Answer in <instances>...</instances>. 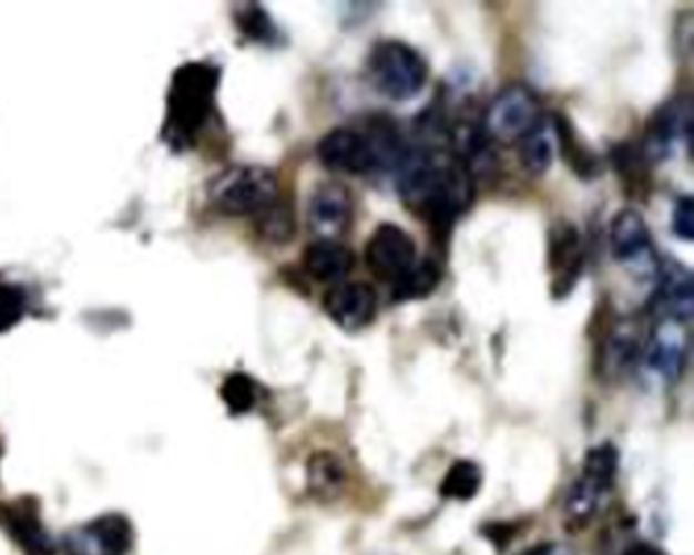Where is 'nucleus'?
Returning a JSON list of instances; mask_svg holds the SVG:
<instances>
[{
    "label": "nucleus",
    "instance_id": "nucleus-1",
    "mask_svg": "<svg viewBox=\"0 0 694 555\" xmlns=\"http://www.w3.org/2000/svg\"><path fill=\"white\" fill-rule=\"evenodd\" d=\"M396 173L404 206L447 247L452 226L474 199L472 173L450 151L428 147H408Z\"/></svg>",
    "mask_w": 694,
    "mask_h": 555
},
{
    "label": "nucleus",
    "instance_id": "nucleus-2",
    "mask_svg": "<svg viewBox=\"0 0 694 555\" xmlns=\"http://www.w3.org/2000/svg\"><path fill=\"white\" fill-rule=\"evenodd\" d=\"M221 68L208 62H187L172 74L165 94L162 141L174 153H190L214 116Z\"/></svg>",
    "mask_w": 694,
    "mask_h": 555
},
{
    "label": "nucleus",
    "instance_id": "nucleus-3",
    "mask_svg": "<svg viewBox=\"0 0 694 555\" xmlns=\"http://www.w3.org/2000/svg\"><path fill=\"white\" fill-rule=\"evenodd\" d=\"M279 198L282 194L275 173L261 165L226 167L208 184L212 206L233 218H257Z\"/></svg>",
    "mask_w": 694,
    "mask_h": 555
},
{
    "label": "nucleus",
    "instance_id": "nucleus-4",
    "mask_svg": "<svg viewBox=\"0 0 694 555\" xmlns=\"http://www.w3.org/2000/svg\"><path fill=\"white\" fill-rule=\"evenodd\" d=\"M367 80L385 99L404 102L422 92L428 80V63L408 43L384 39L372 45L367 58Z\"/></svg>",
    "mask_w": 694,
    "mask_h": 555
},
{
    "label": "nucleus",
    "instance_id": "nucleus-5",
    "mask_svg": "<svg viewBox=\"0 0 694 555\" xmlns=\"http://www.w3.org/2000/svg\"><path fill=\"white\" fill-rule=\"evenodd\" d=\"M542 99L528 84L513 82L501 88L484 111L483 133L491 143L513 145L542 121Z\"/></svg>",
    "mask_w": 694,
    "mask_h": 555
},
{
    "label": "nucleus",
    "instance_id": "nucleus-6",
    "mask_svg": "<svg viewBox=\"0 0 694 555\" xmlns=\"http://www.w3.org/2000/svg\"><path fill=\"white\" fill-rule=\"evenodd\" d=\"M620 470V454L618 448L605 442L595 445L586 452L583 469L572 482L567 499H564V511L567 517L576 523H586L603 505L605 496L613 491V484L618 479Z\"/></svg>",
    "mask_w": 694,
    "mask_h": 555
},
{
    "label": "nucleus",
    "instance_id": "nucleus-7",
    "mask_svg": "<svg viewBox=\"0 0 694 555\" xmlns=\"http://www.w3.org/2000/svg\"><path fill=\"white\" fill-rule=\"evenodd\" d=\"M609 245L613 259L637 281L656 279L660 267L656 247L650 235V226L635 208H623L613 216L609 228Z\"/></svg>",
    "mask_w": 694,
    "mask_h": 555
},
{
    "label": "nucleus",
    "instance_id": "nucleus-8",
    "mask_svg": "<svg viewBox=\"0 0 694 555\" xmlns=\"http://www.w3.org/2000/svg\"><path fill=\"white\" fill-rule=\"evenodd\" d=\"M693 141V100L676 96L664 102L645 126L642 153L650 165L669 160L676 145L691 148Z\"/></svg>",
    "mask_w": 694,
    "mask_h": 555
},
{
    "label": "nucleus",
    "instance_id": "nucleus-9",
    "mask_svg": "<svg viewBox=\"0 0 694 555\" xmlns=\"http://www.w3.org/2000/svg\"><path fill=\"white\" fill-rule=\"evenodd\" d=\"M133 539L131 521L119 513H106L65 531L62 545L68 555H129Z\"/></svg>",
    "mask_w": 694,
    "mask_h": 555
},
{
    "label": "nucleus",
    "instance_id": "nucleus-10",
    "mask_svg": "<svg viewBox=\"0 0 694 555\" xmlns=\"http://www.w3.org/2000/svg\"><path fill=\"white\" fill-rule=\"evenodd\" d=\"M365 263L381 284H397L418 263L416 240L397 224H379L365 245Z\"/></svg>",
    "mask_w": 694,
    "mask_h": 555
},
{
    "label": "nucleus",
    "instance_id": "nucleus-11",
    "mask_svg": "<svg viewBox=\"0 0 694 555\" xmlns=\"http://www.w3.org/2000/svg\"><path fill=\"white\" fill-rule=\"evenodd\" d=\"M583 236L569 220H557L548 230V271L552 277L550 294L564 299L572 294L583 273Z\"/></svg>",
    "mask_w": 694,
    "mask_h": 555
},
{
    "label": "nucleus",
    "instance_id": "nucleus-12",
    "mask_svg": "<svg viewBox=\"0 0 694 555\" xmlns=\"http://www.w3.org/2000/svg\"><path fill=\"white\" fill-rule=\"evenodd\" d=\"M316 157L324 169L345 175H367L379 169L371 141L348 126L328 131L316 145Z\"/></svg>",
    "mask_w": 694,
    "mask_h": 555
},
{
    "label": "nucleus",
    "instance_id": "nucleus-13",
    "mask_svg": "<svg viewBox=\"0 0 694 555\" xmlns=\"http://www.w3.org/2000/svg\"><path fill=\"white\" fill-rule=\"evenodd\" d=\"M306 223L316 240H338L347 235L353 224V196L347 185L338 182L314 185L306 208Z\"/></svg>",
    "mask_w": 694,
    "mask_h": 555
},
{
    "label": "nucleus",
    "instance_id": "nucleus-14",
    "mask_svg": "<svg viewBox=\"0 0 694 555\" xmlns=\"http://www.w3.org/2000/svg\"><path fill=\"white\" fill-rule=\"evenodd\" d=\"M650 311L657 320L688 323L694 314L693 273L676 259L660 260Z\"/></svg>",
    "mask_w": 694,
    "mask_h": 555
},
{
    "label": "nucleus",
    "instance_id": "nucleus-15",
    "mask_svg": "<svg viewBox=\"0 0 694 555\" xmlns=\"http://www.w3.org/2000/svg\"><path fill=\"white\" fill-rule=\"evenodd\" d=\"M323 306L336 326L347 332H359L375 320L379 297L369 284L343 281L326 291Z\"/></svg>",
    "mask_w": 694,
    "mask_h": 555
},
{
    "label": "nucleus",
    "instance_id": "nucleus-16",
    "mask_svg": "<svg viewBox=\"0 0 694 555\" xmlns=\"http://www.w3.org/2000/svg\"><path fill=\"white\" fill-rule=\"evenodd\" d=\"M686 350L688 333L684 330V323L657 320L654 332L650 333L644 342L642 358L657 377H662L669 383H676L686 364Z\"/></svg>",
    "mask_w": 694,
    "mask_h": 555
},
{
    "label": "nucleus",
    "instance_id": "nucleus-17",
    "mask_svg": "<svg viewBox=\"0 0 694 555\" xmlns=\"http://www.w3.org/2000/svg\"><path fill=\"white\" fill-rule=\"evenodd\" d=\"M644 352V342L637 328L627 321H620L609 330L596 346V370L605 379H615L632 372Z\"/></svg>",
    "mask_w": 694,
    "mask_h": 555
},
{
    "label": "nucleus",
    "instance_id": "nucleus-18",
    "mask_svg": "<svg viewBox=\"0 0 694 555\" xmlns=\"http://www.w3.org/2000/svg\"><path fill=\"white\" fill-rule=\"evenodd\" d=\"M302 267L318 284H343L355 267V255L338 240H314L302 255Z\"/></svg>",
    "mask_w": 694,
    "mask_h": 555
},
{
    "label": "nucleus",
    "instance_id": "nucleus-19",
    "mask_svg": "<svg viewBox=\"0 0 694 555\" xmlns=\"http://www.w3.org/2000/svg\"><path fill=\"white\" fill-rule=\"evenodd\" d=\"M552 124H554L557 147L560 148L562 160L571 165L572 172L576 173L584 182H591V179L599 177L603 172L601 160L584 145V141L576 133L571 119L567 114L557 112V114H552Z\"/></svg>",
    "mask_w": 694,
    "mask_h": 555
},
{
    "label": "nucleus",
    "instance_id": "nucleus-20",
    "mask_svg": "<svg viewBox=\"0 0 694 555\" xmlns=\"http://www.w3.org/2000/svg\"><path fill=\"white\" fill-rule=\"evenodd\" d=\"M609 160L613 169L620 175L621 184L625 187V194L632 198H644L650 187V163L645 161L644 153L635 143H620L611 148Z\"/></svg>",
    "mask_w": 694,
    "mask_h": 555
},
{
    "label": "nucleus",
    "instance_id": "nucleus-21",
    "mask_svg": "<svg viewBox=\"0 0 694 555\" xmlns=\"http://www.w3.org/2000/svg\"><path fill=\"white\" fill-rule=\"evenodd\" d=\"M518 145H520L521 167L530 175H544L552 165L554 148H557L552 116L550 119L542 116V121L535 124Z\"/></svg>",
    "mask_w": 694,
    "mask_h": 555
},
{
    "label": "nucleus",
    "instance_id": "nucleus-22",
    "mask_svg": "<svg viewBox=\"0 0 694 555\" xmlns=\"http://www.w3.org/2000/svg\"><path fill=\"white\" fill-rule=\"evenodd\" d=\"M7 521L13 531L14 537L21 542L29 554L53 555L55 545L51 542V535L43 527V523L35 515V508L31 505H17L7 508Z\"/></svg>",
    "mask_w": 694,
    "mask_h": 555
},
{
    "label": "nucleus",
    "instance_id": "nucleus-23",
    "mask_svg": "<svg viewBox=\"0 0 694 555\" xmlns=\"http://www.w3.org/2000/svg\"><path fill=\"white\" fill-rule=\"evenodd\" d=\"M442 279L440 265L435 259H423L416 263L397 284L391 285L394 301H414L435 294L436 287Z\"/></svg>",
    "mask_w": 694,
    "mask_h": 555
},
{
    "label": "nucleus",
    "instance_id": "nucleus-24",
    "mask_svg": "<svg viewBox=\"0 0 694 555\" xmlns=\"http://www.w3.org/2000/svg\"><path fill=\"white\" fill-rule=\"evenodd\" d=\"M308 484L320 501L333 499L345 484V469L333 452H316L308 462Z\"/></svg>",
    "mask_w": 694,
    "mask_h": 555
},
{
    "label": "nucleus",
    "instance_id": "nucleus-25",
    "mask_svg": "<svg viewBox=\"0 0 694 555\" xmlns=\"http://www.w3.org/2000/svg\"><path fill=\"white\" fill-rule=\"evenodd\" d=\"M481 486H483L481 469L471 460H457L440 482V494L445 499L467 503L472 496H477Z\"/></svg>",
    "mask_w": 694,
    "mask_h": 555
},
{
    "label": "nucleus",
    "instance_id": "nucleus-26",
    "mask_svg": "<svg viewBox=\"0 0 694 555\" xmlns=\"http://www.w3.org/2000/svg\"><path fill=\"white\" fill-rule=\"evenodd\" d=\"M235 23L241 35L253 43L273 45L279 39V29L273 23L272 14L257 2L238 4L235 9Z\"/></svg>",
    "mask_w": 694,
    "mask_h": 555
},
{
    "label": "nucleus",
    "instance_id": "nucleus-27",
    "mask_svg": "<svg viewBox=\"0 0 694 555\" xmlns=\"http://www.w3.org/2000/svg\"><path fill=\"white\" fill-rule=\"evenodd\" d=\"M255 228L257 235L269 245H286L296 235V216L292 206L279 198L272 208L255 218Z\"/></svg>",
    "mask_w": 694,
    "mask_h": 555
},
{
    "label": "nucleus",
    "instance_id": "nucleus-28",
    "mask_svg": "<svg viewBox=\"0 0 694 555\" xmlns=\"http://www.w3.org/2000/svg\"><path fill=\"white\" fill-rule=\"evenodd\" d=\"M261 387L247 372H233L221 384V399L231 415H245L257 408Z\"/></svg>",
    "mask_w": 694,
    "mask_h": 555
},
{
    "label": "nucleus",
    "instance_id": "nucleus-29",
    "mask_svg": "<svg viewBox=\"0 0 694 555\" xmlns=\"http://www.w3.org/2000/svg\"><path fill=\"white\" fill-rule=\"evenodd\" d=\"M29 306L31 296L25 285L0 279V333L11 332L14 326L25 320Z\"/></svg>",
    "mask_w": 694,
    "mask_h": 555
},
{
    "label": "nucleus",
    "instance_id": "nucleus-30",
    "mask_svg": "<svg viewBox=\"0 0 694 555\" xmlns=\"http://www.w3.org/2000/svg\"><path fill=\"white\" fill-rule=\"evenodd\" d=\"M672 230L674 235L691 243L694 238V202L691 196H681L672 212Z\"/></svg>",
    "mask_w": 694,
    "mask_h": 555
},
{
    "label": "nucleus",
    "instance_id": "nucleus-31",
    "mask_svg": "<svg viewBox=\"0 0 694 555\" xmlns=\"http://www.w3.org/2000/svg\"><path fill=\"white\" fill-rule=\"evenodd\" d=\"M516 555H576L569 543L560 542H544L532 545V547H525L521 549L520 554Z\"/></svg>",
    "mask_w": 694,
    "mask_h": 555
},
{
    "label": "nucleus",
    "instance_id": "nucleus-32",
    "mask_svg": "<svg viewBox=\"0 0 694 555\" xmlns=\"http://www.w3.org/2000/svg\"><path fill=\"white\" fill-rule=\"evenodd\" d=\"M623 555H664V552L657 549L652 543H633L623 552Z\"/></svg>",
    "mask_w": 694,
    "mask_h": 555
}]
</instances>
